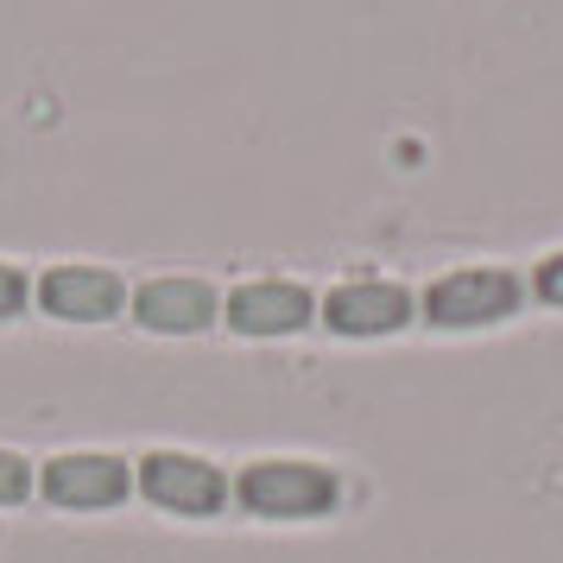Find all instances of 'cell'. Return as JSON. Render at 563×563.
Returning a JSON list of instances; mask_svg holds the SVG:
<instances>
[{
  "mask_svg": "<svg viewBox=\"0 0 563 563\" xmlns=\"http://www.w3.org/2000/svg\"><path fill=\"white\" fill-rule=\"evenodd\" d=\"M26 305H32V279L20 273V266H7V260H0V323H7V317H20Z\"/></svg>",
  "mask_w": 563,
  "mask_h": 563,
  "instance_id": "cell-11",
  "label": "cell"
},
{
  "mask_svg": "<svg viewBox=\"0 0 563 563\" xmlns=\"http://www.w3.org/2000/svg\"><path fill=\"white\" fill-rule=\"evenodd\" d=\"M234 500L254 512V519H323L342 500V487L323 462H247Z\"/></svg>",
  "mask_w": 563,
  "mask_h": 563,
  "instance_id": "cell-2",
  "label": "cell"
},
{
  "mask_svg": "<svg viewBox=\"0 0 563 563\" xmlns=\"http://www.w3.org/2000/svg\"><path fill=\"white\" fill-rule=\"evenodd\" d=\"M26 494H32V462H20L13 450H0V507H13Z\"/></svg>",
  "mask_w": 563,
  "mask_h": 563,
  "instance_id": "cell-10",
  "label": "cell"
},
{
  "mask_svg": "<svg viewBox=\"0 0 563 563\" xmlns=\"http://www.w3.org/2000/svg\"><path fill=\"white\" fill-rule=\"evenodd\" d=\"M32 298L57 323H108V317L128 310L133 285L114 266H82V260H70V266H52L45 279L32 285Z\"/></svg>",
  "mask_w": 563,
  "mask_h": 563,
  "instance_id": "cell-4",
  "label": "cell"
},
{
  "mask_svg": "<svg viewBox=\"0 0 563 563\" xmlns=\"http://www.w3.org/2000/svg\"><path fill=\"white\" fill-rule=\"evenodd\" d=\"M38 494L52 507L70 512H96V507H121L133 494V468L121 456H96V450H77V456H52L38 468Z\"/></svg>",
  "mask_w": 563,
  "mask_h": 563,
  "instance_id": "cell-8",
  "label": "cell"
},
{
  "mask_svg": "<svg viewBox=\"0 0 563 563\" xmlns=\"http://www.w3.org/2000/svg\"><path fill=\"white\" fill-rule=\"evenodd\" d=\"M310 317L317 298L298 279H241L234 291H222V323L234 335H298Z\"/></svg>",
  "mask_w": 563,
  "mask_h": 563,
  "instance_id": "cell-6",
  "label": "cell"
},
{
  "mask_svg": "<svg viewBox=\"0 0 563 563\" xmlns=\"http://www.w3.org/2000/svg\"><path fill=\"white\" fill-rule=\"evenodd\" d=\"M532 298L551 305V310H563V254H544L532 266Z\"/></svg>",
  "mask_w": 563,
  "mask_h": 563,
  "instance_id": "cell-9",
  "label": "cell"
},
{
  "mask_svg": "<svg viewBox=\"0 0 563 563\" xmlns=\"http://www.w3.org/2000/svg\"><path fill=\"white\" fill-rule=\"evenodd\" d=\"M133 487L165 512H184V519H216L229 507V475L203 456H184V450H153V456L133 462Z\"/></svg>",
  "mask_w": 563,
  "mask_h": 563,
  "instance_id": "cell-3",
  "label": "cell"
},
{
  "mask_svg": "<svg viewBox=\"0 0 563 563\" xmlns=\"http://www.w3.org/2000/svg\"><path fill=\"white\" fill-rule=\"evenodd\" d=\"M317 317L335 335H393L418 317V305L399 279H342L335 291L317 298Z\"/></svg>",
  "mask_w": 563,
  "mask_h": 563,
  "instance_id": "cell-5",
  "label": "cell"
},
{
  "mask_svg": "<svg viewBox=\"0 0 563 563\" xmlns=\"http://www.w3.org/2000/svg\"><path fill=\"white\" fill-rule=\"evenodd\" d=\"M519 305H526V285L507 266H456V273L431 279L418 298L431 330H487V323L519 317Z\"/></svg>",
  "mask_w": 563,
  "mask_h": 563,
  "instance_id": "cell-1",
  "label": "cell"
},
{
  "mask_svg": "<svg viewBox=\"0 0 563 563\" xmlns=\"http://www.w3.org/2000/svg\"><path fill=\"white\" fill-rule=\"evenodd\" d=\"M133 323L140 330H158V335H197L222 317V291L209 279H190V273H165V279H146L133 285Z\"/></svg>",
  "mask_w": 563,
  "mask_h": 563,
  "instance_id": "cell-7",
  "label": "cell"
}]
</instances>
